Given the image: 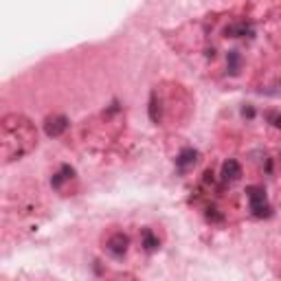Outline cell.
I'll use <instances>...</instances> for the list:
<instances>
[{"label": "cell", "instance_id": "obj_13", "mask_svg": "<svg viewBox=\"0 0 281 281\" xmlns=\"http://www.w3.org/2000/svg\"><path fill=\"white\" fill-rule=\"evenodd\" d=\"M268 119L272 121V125H275V128H281V114H277V112H268Z\"/></svg>", "mask_w": 281, "mask_h": 281}, {"label": "cell", "instance_id": "obj_1", "mask_svg": "<svg viewBox=\"0 0 281 281\" xmlns=\"http://www.w3.org/2000/svg\"><path fill=\"white\" fill-rule=\"evenodd\" d=\"M0 140H3L5 160H16L27 156L38 145V130L22 114H7L0 123Z\"/></svg>", "mask_w": 281, "mask_h": 281}, {"label": "cell", "instance_id": "obj_17", "mask_svg": "<svg viewBox=\"0 0 281 281\" xmlns=\"http://www.w3.org/2000/svg\"><path fill=\"white\" fill-rule=\"evenodd\" d=\"M279 84H281V81H279Z\"/></svg>", "mask_w": 281, "mask_h": 281}, {"label": "cell", "instance_id": "obj_3", "mask_svg": "<svg viewBox=\"0 0 281 281\" xmlns=\"http://www.w3.org/2000/svg\"><path fill=\"white\" fill-rule=\"evenodd\" d=\"M130 248V238L125 233H112L106 242V250L112 257H123Z\"/></svg>", "mask_w": 281, "mask_h": 281}, {"label": "cell", "instance_id": "obj_8", "mask_svg": "<svg viewBox=\"0 0 281 281\" xmlns=\"http://www.w3.org/2000/svg\"><path fill=\"white\" fill-rule=\"evenodd\" d=\"M226 66H228V73H231V75H238V73H240V66H242V55H240V51H228Z\"/></svg>", "mask_w": 281, "mask_h": 281}, {"label": "cell", "instance_id": "obj_16", "mask_svg": "<svg viewBox=\"0 0 281 281\" xmlns=\"http://www.w3.org/2000/svg\"><path fill=\"white\" fill-rule=\"evenodd\" d=\"M62 172H64L66 178H73V176H75V169L68 167V165H64V167H62Z\"/></svg>", "mask_w": 281, "mask_h": 281}, {"label": "cell", "instance_id": "obj_5", "mask_svg": "<svg viewBox=\"0 0 281 281\" xmlns=\"http://www.w3.org/2000/svg\"><path fill=\"white\" fill-rule=\"evenodd\" d=\"M253 25L250 22H235V25H228L224 29V35L226 38H253Z\"/></svg>", "mask_w": 281, "mask_h": 281}, {"label": "cell", "instance_id": "obj_9", "mask_svg": "<svg viewBox=\"0 0 281 281\" xmlns=\"http://www.w3.org/2000/svg\"><path fill=\"white\" fill-rule=\"evenodd\" d=\"M140 235H143V246H145V250H156V248H158V238L152 233V228H143V231H140Z\"/></svg>", "mask_w": 281, "mask_h": 281}, {"label": "cell", "instance_id": "obj_11", "mask_svg": "<svg viewBox=\"0 0 281 281\" xmlns=\"http://www.w3.org/2000/svg\"><path fill=\"white\" fill-rule=\"evenodd\" d=\"M64 178H66V176H64V172L55 174V176H53V180H51V184H53L55 189H60V187H62V182H64Z\"/></svg>", "mask_w": 281, "mask_h": 281}, {"label": "cell", "instance_id": "obj_10", "mask_svg": "<svg viewBox=\"0 0 281 281\" xmlns=\"http://www.w3.org/2000/svg\"><path fill=\"white\" fill-rule=\"evenodd\" d=\"M150 119L154 123H158V112H156V95H152L150 99Z\"/></svg>", "mask_w": 281, "mask_h": 281}, {"label": "cell", "instance_id": "obj_6", "mask_svg": "<svg viewBox=\"0 0 281 281\" xmlns=\"http://www.w3.org/2000/svg\"><path fill=\"white\" fill-rule=\"evenodd\" d=\"M242 176V165L235 158H228L224 160V165H222V178H224L226 182H235L240 180Z\"/></svg>", "mask_w": 281, "mask_h": 281}, {"label": "cell", "instance_id": "obj_12", "mask_svg": "<svg viewBox=\"0 0 281 281\" xmlns=\"http://www.w3.org/2000/svg\"><path fill=\"white\" fill-rule=\"evenodd\" d=\"M206 218H209L211 222H222V220H224V216H222V213H216V209H209Z\"/></svg>", "mask_w": 281, "mask_h": 281}, {"label": "cell", "instance_id": "obj_2", "mask_svg": "<svg viewBox=\"0 0 281 281\" xmlns=\"http://www.w3.org/2000/svg\"><path fill=\"white\" fill-rule=\"evenodd\" d=\"M246 196L250 200V211L257 218H268L270 216V206L266 200V191L262 187H246Z\"/></svg>", "mask_w": 281, "mask_h": 281}, {"label": "cell", "instance_id": "obj_7", "mask_svg": "<svg viewBox=\"0 0 281 281\" xmlns=\"http://www.w3.org/2000/svg\"><path fill=\"white\" fill-rule=\"evenodd\" d=\"M198 150H194V147H184V150L176 156V165H178L180 169H187V167H191V165H196V160H198Z\"/></svg>", "mask_w": 281, "mask_h": 281}, {"label": "cell", "instance_id": "obj_15", "mask_svg": "<svg viewBox=\"0 0 281 281\" xmlns=\"http://www.w3.org/2000/svg\"><path fill=\"white\" fill-rule=\"evenodd\" d=\"M242 114L248 116V119H253V116H255V108H253V106H244V108H242Z\"/></svg>", "mask_w": 281, "mask_h": 281}, {"label": "cell", "instance_id": "obj_4", "mask_svg": "<svg viewBox=\"0 0 281 281\" xmlns=\"http://www.w3.org/2000/svg\"><path fill=\"white\" fill-rule=\"evenodd\" d=\"M66 130H68V119H66L64 114H53L44 121V132H46V136H62Z\"/></svg>", "mask_w": 281, "mask_h": 281}, {"label": "cell", "instance_id": "obj_14", "mask_svg": "<svg viewBox=\"0 0 281 281\" xmlns=\"http://www.w3.org/2000/svg\"><path fill=\"white\" fill-rule=\"evenodd\" d=\"M108 281H138L136 277H132V275H116V277H112V279H108Z\"/></svg>", "mask_w": 281, "mask_h": 281}]
</instances>
